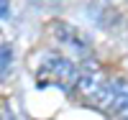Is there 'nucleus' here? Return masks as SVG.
Here are the masks:
<instances>
[{
    "instance_id": "20e7f679",
    "label": "nucleus",
    "mask_w": 128,
    "mask_h": 120,
    "mask_svg": "<svg viewBox=\"0 0 128 120\" xmlns=\"http://www.w3.org/2000/svg\"><path fill=\"white\" fill-rule=\"evenodd\" d=\"M8 67H10V49H8V46H3V67H0V72H3V77H5Z\"/></svg>"
},
{
    "instance_id": "f03ea898",
    "label": "nucleus",
    "mask_w": 128,
    "mask_h": 120,
    "mask_svg": "<svg viewBox=\"0 0 128 120\" xmlns=\"http://www.w3.org/2000/svg\"><path fill=\"white\" fill-rule=\"evenodd\" d=\"M36 79L41 87L46 84V87H59L62 92H72L77 90L80 69L62 54H44L36 69Z\"/></svg>"
},
{
    "instance_id": "7ed1b4c3",
    "label": "nucleus",
    "mask_w": 128,
    "mask_h": 120,
    "mask_svg": "<svg viewBox=\"0 0 128 120\" xmlns=\"http://www.w3.org/2000/svg\"><path fill=\"white\" fill-rule=\"evenodd\" d=\"M110 110L120 120H128V79L115 77V82H113V107Z\"/></svg>"
},
{
    "instance_id": "39448f33",
    "label": "nucleus",
    "mask_w": 128,
    "mask_h": 120,
    "mask_svg": "<svg viewBox=\"0 0 128 120\" xmlns=\"http://www.w3.org/2000/svg\"><path fill=\"white\" fill-rule=\"evenodd\" d=\"M8 15V0H3V18Z\"/></svg>"
},
{
    "instance_id": "f257e3e1",
    "label": "nucleus",
    "mask_w": 128,
    "mask_h": 120,
    "mask_svg": "<svg viewBox=\"0 0 128 120\" xmlns=\"http://www.w3.org/2000/svg\"><path fill=\"white\" fill-rule=\"evenodd\" d=\"M113 82L108 79L105 69L95 59H84L80 67V79H77V92L84 102H90L92 107L100 110H110L113 107Z\"/></svg>"
}]
</instances>
